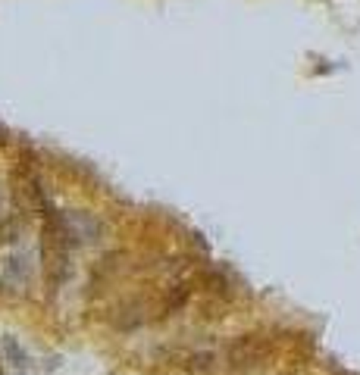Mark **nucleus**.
Wrapping results in <instances>:
<instances>
[{"instance_id": "f257e3e1", "label": "nucleus", "mask_w": 360, "mask_h": 375, "mask_svg": "<svg viewBox=\"0 0 360 375\" xmlns=\"http://www.w3.org/2000/svg\"><path fill=\"white\" fill-rule=\"evenodd\" d=\"M4 347H6V354L16 359V366L19 363L26 366V354H22V347H16V338H4Z\"/></svg>"}]
</instances>
